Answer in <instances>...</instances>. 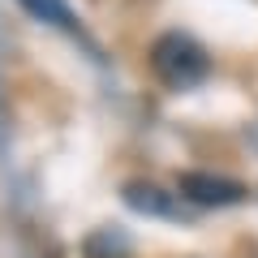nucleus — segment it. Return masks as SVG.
I'll use <instances>...</instances> for the list:
<instances>
[{"instance_id": "f257e3e1", "label": "nucleus", "mask_w": 258, "mask_h": 258, "mask_svg": "<svg viewBox=\"0 0 258 258\" xmlns=\"http://www.w3.org/2000/svg\"><path fill=\"white\" fill-rule=\"evenodd\" d=\"M151 69H155L159 82L185 91V86H194V82H203V78H207L211 60H207V52L194 43L189 35L168 30V35H159L155 47H151Z\"/></svg>"}, {"instance_id": "f03ea898", "label": "nucleus", "mask_w": 258, "mask_h": 258, "mask_svg": "<svg viewBox=\"0 0 258 258\" xmlns=\"http://www.w3.org/2000/svg\"><path fill=\"white\" fill-rule=\"evenodd\" d=\"M176 189H181V198L194 203V207H237V203H245V194H249L241 181L215 176V172H181Z\"/></svg>"}, {"instance_id": "7ed1b4c3", "label": "nucleus", "mask_w": 258, "mask_h": 258, "mask_svg": "<svg viewBox=\"0 0 258 258\" xmlns=\"http://www.w3.org/2000/svg\"><path fill=\"white\" fill-rule=\"evenodd\" d=\"M125 203L134 207V211H147V215H176L172 194H164L159 185H147V181L125 185Z\"/></svg>"}, {"instance_id": "20e7f679", "label": "nucleus", "mask_w": 258, "mask_h": 258, "mask_svg": "<svg viewBox=\"0 0 258 258\" xmlns=\"http://www.w3.org/2000/svg\"><path fill=\"white\" fill-rule=\"evenodd\" d=\"M86 258H129V241L116 228H103L86 241Z\"/></svg>"}, {"instance_id": "39448f33", "label": "nucleus", "mask_w": 258, "mask_h": 258, "mask_svg": "<svg viewBox=\"0 0 258 258\" xmlns=\"http://www.w3.org/2000/svg\"><path fill=\"white\" fill-rule=\"evenodd\" d=\"M35 18H43V22H52V26H60V30H74L78 22H74V13H69V5L64 0H22Z\"/></svg>"}]
</instances>
